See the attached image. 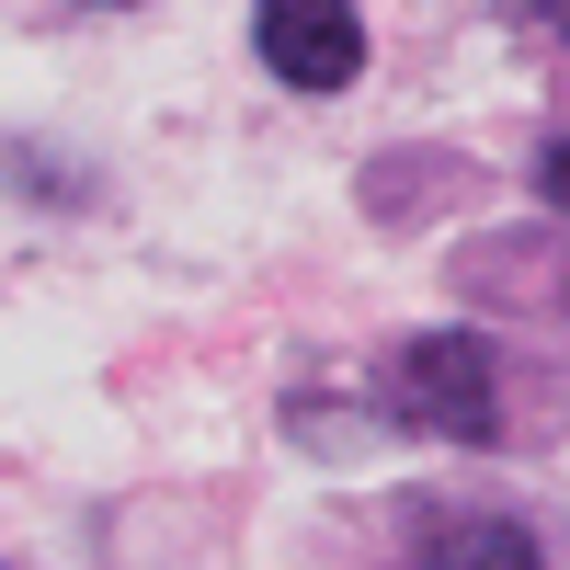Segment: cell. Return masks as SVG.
Here are the masks:
<instances>
[{
  "mask_svg": "<svg viewBox=\"0 0 570 570\" xmlns=\"http://www.w3.org/2000/svg\"><path fill=\"white\" fill-rule=\"evenodd\" d=\"M389 389H400V411L422 434H445V445H491L502 434V365H491L480 331H422V343H400Z\"/></svg>",
  "mask_w": 570,
  "mask_h": 570,
  "instance_id": "6da1fadb",
  "label": "cell"
},
{
  "mask_svg": "<svg viewBox=\"0 0 570 570\" xmlns=\"http://www.w3.org/2000/svg\"><path fill=\"white\" fill-rule=\"evenodd\" d=\"M252 46H263V69H274L285 91H354V69H365L354 0H263V12H252Z\"/></svg>",
  "mask_w": 570,
  "mask_h": 570,
  "instance_id": "7a4b0ae2",
  "label": "cell"
},
{
  "mask_svg": "<svg viewBox=\"0 0 570 570\" xmlns=\"http://www.w3.org/2000/svg\"><path fill=\"white\" fill-rule=\"evenodd\" d=\"M422 570H548V559H537V537L513 513H434Z\"/></svg>",
  "mask_w": 570,
  "mask_h": 570,
  "instance_id": "3957f363",
  "label": "cell"
},
{
  "mask_svg": "<svg viewBox=\"0 0 570 570\" xmlns=\"http://www.w3.org/2000/svg\"><path fill=\"white\" fill-rule=\"evenodd\" d=\"M537 195L570 217V137H548V160H537Z\"/></svg>",
  "mask_w": 570,
  "mask_h": 570,
  "instance_id": "277c9868",
  "label": "cell"
},
{
  "mask_svg": "<svg viewBox=\"0 0 570 570\" xmlns=\"http://www.w3.org/2000/svg\"><path fill=\"white\" fill-rule=\"evenodd\" d=\"M525 23H537V35H559V46H570V0H525Z\"/></svg>",
  "mask_w": 570,
  "mask_h": 570,
  "instance_id": "5b68a950",
  "label": "cell"
}]
</instances>
